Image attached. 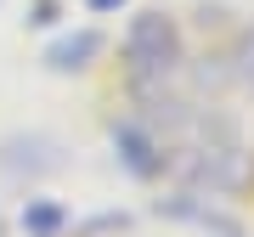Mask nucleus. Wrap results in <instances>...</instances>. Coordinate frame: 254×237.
Segmentation results:
<instances>
[{
    "mask_svg": "<svg viewBox=\"0 0 254 237\" xmlns=\"http://www.w3.org/2000/svg\"><path fill=\"white\" fill-rule=\"evenodd\" d=\"M130 57H136V68H170L175 57V34L164 17H141L130 28Z\"/></svg>",
    "mask_w": 254,
    "mask_h": 237,
    "instance_id": "f257e3e1",
    "label": "nucleus"
},
{
    "mask_svg": "<svg viewBox=\"0 0 254 237\" xmlns=\"http://www.w3.org/2000/svg\"><path fill=\"white\" fill-rule=\"evenodd\" d=\"M23 226H28V237H63L68 215L57 209L51 198H28V203H23Z\"/></svg>",
    "mask_w": 254,
    "mask_h": 237,
    "instance_id": "f03ea898",
    "label": "nucleus"
},
{
    "mask_svg": "<svg viewBox=\"0 0 254 237\" xmlns=\"http://www.w3.org/2000/svg\"><path fill=\"white\" fill-rule=\"evenodd\" d=\"M119 153H125V164H130V170H136V175H153V170L164 164V158H153V153H158V147H153V141H147V136H141V130H119Z\"/></svg>",
    "mask_w": 254,
    "mask_h": 237,
    "instance_id": "7ed1b4c3",
    "label": "nucleus"
},
{
    "mask_svg": "<svg viewBox=\"0 0 254 237\" xmlns=\"http://www.w3.org/2000/svg\"><path fill=\"white\" fill-rule=\"evenodd\" d=\"M243 57H249V73H254V40H249V46H243Z\"/></svg>",
    "mask_w": 254,
    "mask_h": 237,
    "instance_id": "20e7f679",
    "label": "nucleus"
}]
</instances>
